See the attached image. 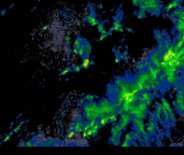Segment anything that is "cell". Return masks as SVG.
Masks as SVG:
<instances>
[{"mask_svg": "<svg viewBox=\"0 0 184 155\" xmlns=\"http://www.w3.org/2000/svg\"><path fill=\"white\" fill-rule=\"evenodd\" d=\"M111 134H112V136H114V137L121 138V136H122V134H123V129H122V127L120 126V124L114 123L113 125H112Z\"/></svg>", "mask_w": 184, "mask_h": 155, "instance_id": "obj_8", "label": "cell"}, {"mask_svg": "<svg viewBox=\"0 0 184 155\" xmlns=\"http://www.w3.org/2000/svg\"><path fill=\"white\" fill-rule=\"evenodd\" d=\"M111 105L112 101L109 100V99H101L99 103V109H100V113L101 115L103 114H110V109H111Z\"/></svg>", "mask_w": 184, "mask_h": 155, "instance_id": "obj_4", "label": "cell"}, {"mask_svg": "<svg viewBox=\"0 0 184 155\" xmlns=\"http://www.w3.org/2000/svg\"><path fill=\"white\" fill-rule=\"evenodd\" d=\"M46 141H48V143H49V146H56V142H57L56 139H54V138H49Z\"/></svg>", "mask_w": 184, "mask_h": 155, "instance_id": "obj_37", "label": "cell"}, {"mask_svg": "<svg viewBox=\"0 0 184 155\" xmlns=\"http://www.w3.org/2000/svg\"><path fill=\"white\" fill-rule=\"evenodd\" d=\"M179 18H180V20H182V21H184V9H182L181 14H180Z\"/></svg>", "mask_w": 184, "mask_h": 155, "instance_id": "obj_52", "label": "cell"}, {"mask_svg": "<svg viewBox=\"0 0 184 155\" xmlns=\"http://www.w3.org/2000/svg\"><path fill=\"white\" fill-rule=\"evenodd\" d=\"M65 41H66L67 44L70 43V36H66V38H65Z\"/></svg>", "mask_w": 184, "mask_h": 155, "instance_id": "obj_53", "label": "cell"}, {"mask_svg": "<svg viewBox=\"0 0 184 155\" xmlns=\"http://www.w3.org/2000/svg\"><path fill=\"white\" fill-rule=\"evenodd\" d=\"M72 70H73V69H71L70 67H67V68H65L64 70L61 71V72H60V75H66V74H68V73L71 72Z\"/></svg>", "mask_w": 184, "mask_h": 155, "instance_id": "obj_41", "label": "cell"}, {"mask_svg": "<svg viewBox=\"0 0 184 155\" xmlns=\"http://www.w3.org/2000/svg\"><path fill=\"white\" fill-rule=\"evenodd\" d=\"M85 21H86L91 26H97L98 23H99V22H98V20H97V17H96L95 12H91V13L86 16Z\"/></svg>", "mask_w": 184, "mask_h": 155, "instance_id": "obj_13", "label": "cell"}, {"mask_svg": "<svg viewBox=\"0 0 184 155\" xmlns=\"http://www.w3.org/2000/svg\"><path fill=\"white\" fill-rule=\"evenodd\" d=\"M82 69H83L82 65H81V66H73V71H74V72H80Z\"/></svg>", "mask_w": 184, "mask_h": 155, "instance_id": "obj_48", "label": "cell"}, {"mask_svg": "<svg viewBox=\"0 0 184 155\" xmlns=\"http://www.w3.org/2000/svg\"><path fill=\"white\" fill-rule=\"evenodd\" d=\"M181 88V84H179V83H175V84L172 85V89L175 92H177V91H179V89Z\"/></svg>", "mask_w": 184, "mask_h": 155, "instance_id": "obj_43", "label": "cell"}, {"mask_svg": "<svg viewBox=\"0 0 184 155\" xmlns=\"http://www.w3.org/2000/svg\"><path fill=\"white\" fill-rule=\"evenodd\" d=\"M137 105V103H129V101H125V103H123L122 107L124 108L125 112H128L132 108H134L135 106Z\"/></svg>", "mask_w": 184, "mask_h": 155, "instance_id": "obj_20", "label": "cell"}, {"mask_svg": "<svg viewBox=\"0 0 184 155\" xmlns=\"http://www.w3.org/2000/svg\"><path fill=\"white\" fill-rule=\"evenodd\" d=\"M124 140H127V141L132 142V140H134V138H132V132H126L125 136H124Z\"/></svg>", "mask_w": 184, "mask_h": 155, "instance_id": "obj_36", "label": "cell"}, {"mask_svg": "<svg viewBox=\"0 0 184 155\" xmlns=\"http://www.w3.org/2000/svg\"><path fill=\"white\" fill-rule=\"evenodd\" d=\"M86 55V51H85V48H84V44L81 46V48L78 49V56L80 57H85Z\"/></svg>", "mask_w": 184, "mask_h": 155, "instance_id": "obj_27", "label": "cell"}, {"mask_svg": "<svg viewBox=\"0 0 184 155\" xmlns=\"http://www.w3.org/2000/svg\"><path fill=\"white\" fill-rule=\"evenodd\" d=\"M84 48H85V51H86V55L85 56L86 57H89L92 55V45H91V43H89L87 40H85L84 41Z\"/></svg>", "mask_w": 184, "mask_h": 155, "instance_id": "obj_22", "label": "cell"}, {"mask_svg": "<svg viewBox=\"0 0 184 155\" xmlns=\"http://www.w3.org/2000/svg\"><path fill=\"white\" fill-rule=\"evenodd\" d=\"M127 83H128V81H126L124 78L117 77L115 79V82H114V84H115L116 86L120 87L121 89H123V88H125V87L127 86Z\"/></svg>", "mask_w": 184, "mask_h": 155, "instance_id": "obj_14", "label": "cell"}, {"mask_svg": "<svg viewBox=\"0 0 184 155\" xmlns=\"http://www.w3.org/2000/svg\"><path fill=\"white\" fill-rule=\"evenodd\" d=\"M157 49H158L159 51H161V52H165L166 51V48H165V42L164 41H159L158 42V46H157Z\"/></svg>", "mask_w": 184, "mask_h": 155, "instance_id": "obj_33", "label": "cell"}, {"mask_svg": "<svg viewBox=\"0 0 184 155\" xmlns=\"http://www.w3.org/2000/svg\"><path fill=\"white\" fill-rule=\"evenodd\" d=\"M181 68H182V70H183V72H184V65H182V67H181Z\"/></svg>", "mask_w": 184, "mask_h": 155, "instance_id": "obj_59", "label": "cell"}, {"mask_svg": "<svg viewBox=\"0 0 184 155\" xmlns=\"http://www.w3.org/2000/svg\"><path fill=\"white\" fill-rule=\"evenodd\" d=\"M179 79L180 78H179V75H178L177 71H175V72L169 73V74H167V80H166L167 85H173L175 83L178 82Z\"/></svg>", "mask_w": 184, "mask_h": 155, "instance_id": "obj_10", "label": "cell"}, {"mask_svg": "<svg viewBox=\"0 0 184 155\" xmlns=\"http://www.w3.org/2000/svg\"><path fill=\"white\" fill-rule=\"evenodd\" d=\"M138 8H139V10H140V11L146 12V13H148V12H151V9H150V8L146 7V3H140Z\"/></svg>", "mask_w": 184, "mask_h": 155, "instance_id": "obj_31", "label": "cell"}, {"mask_svg": "<svg viewBox=\"0 0 184 155\" xmlns=\"http://www.w3.org/2000/svg\"><path fill=\"white\" fill-rule=\"evenodd\" d=\"M182 89H183V94H184V88H182Z\"/></svg>", "mask_w": 184, "mask_h": 155, "instance_id": "obj_60", "label": "cell"}, {"mask_svg": "<svg viewBox=\"0 0 184 155\" xmlns=\"http://www.w3.org/2000/svg\"><path fill=\"white\" fill-rule=\"evenodd\" d=\"M178 1H182V0H178Z\"/></svg>", "mask_w": 184, "mask_h": 155, "instance_id": "obj_61", "label": "cell"}, {"mask_svg": "<svg viewBox=\"0 0 184 155\" xmlns=\"http://www.w3.org/2000/svg\"><path fill=\"white\" fill-rule=\"evenodd\" d=\"M161 103H163L164 106V114H171L173 113L172 111V107H171L170 103L167 101V99L165 97H161Z\"/></svg>", "mask_w": 184, "mask_h": 155, "instance_id": "obj_11", "label": "cell"}, {"mask_svg": "<svg viewBox=\"0 0 184 155\" xmlns=\"http://www.w3.org/2000/svg\"><path fill=\"white\" fill-rule=\"evenodd\" d=\"M175 30H177L178 32H182L184 31V21H182V20H178V22L175 23Z\"/></svg>", "mask_w": 184, "mask_h": 155, "instance_id": "obj_18", "label": "cell"}, {"mask_svg": "<svg viewBox=\"0 0 184 155\" xmlns=\"http://www.w3.org/2000/svg\"><path fill=\"white\" fill-rule=\"evenodd\" d=\"M146 91H152V87H151L150 83H146Z\"/></svg>", "mask_w": 184, "mask_h": 155, "instance_id": "obj_51", "label": "cell"}, {"mask_svg": "<svg viewBox=\"0 0 184 155\" xmlns=\"http://www.w3.org/2000/svg\"><path fill=\"white\" fill-rule=\"evenodd\" d=\"M12 134H13V132H10V134L5 135V137L2 139V142H7V141H9L10 138H11V135H12Z\"/></svg>", "mask_w": 184, "mask_h": 155, "instance_id": "obj_45", "label": "cell"}, {"mask_svg": "<svg viewBox=\"0 0 184 155\" xmlns=\"http://www.w3.org/2000/svg\"><path fill=\"white\" fill-rule=\"evenodd\" d=\"M161 11H163V8H158V9L152 10V12H151V13H152L153 15H159Z\"/></svg>", "mask_w": 184, "mask_h": 155, "instance_id": "obj_42", "label": "cell"}, {"mask_svg": "<svg viewBox=\"0 0 184 155\" xmlns=\"http://www.w3.org/2000/svg\"><path fill=\"white\" fill-rule=\"evenodd\" d=\"M132 116H134V115H132V114L128 113V112H124V113L120 116L121 120L118 121V124H120V126L122 127L123 132H124V130L127 128L128 124H129L130 122H132Z\"/></svg>", "mask_w": 184, "mask_h": 155, "instance_id": "obj_3", "label": "cell"}, {"mask_svg": "<svg viewBox=\"0 0 184 155\" xmlns=\"http://www.w3.org/2000/svg\"><path fill=\"white\" fill-rule=\"evenodd\" d=\"M97 30H98V32H99V34H101L102 31H103V30H105V24L103 23H98V25H97Z\"/></svg>", "mask_w": 184, "mask_h": 155, "instance_id": "obj_38", "label": "cell"}, {"mask_svg": "<svg viewBox=\"0 0 184 155\" xmlns=\"http://www.w3.org/2000/svg\"><path fill=\"white\" fill-rule=\"evenodd\" d=\"M143 3H146V7L150 8V9H151V12H152V10L158 9V8H161V2H159V0H144V2H143Z\"/></svg>", "mask_w": 184, "mask_h": 155, "instance_id": "obj_9", "label": "cell"}, {"mask_svg": "<svg viewBox=\"0 0 184 155\" xmlns=\"http://www.w3.org/2000/svg\"><path fill=\"white\" fill-rule=\"evenodd\" d=\"M132 146V142L127 141V140H124V141L121 143V146Z\"/></svg>", "mask_w": 184, "mask_h": 155, "instance_id": "obj_46", "label": "cell"}, {"mask_svg": "<svg viewBox=\"0 0 184 155\" xmlns=\"http://www.w3.org/2000/svg\"><path fill=\"white\" fill-rule=\"evenodd\" d=\"M175 45H177L179 49L183 48V46H184V39H180V40H177V42H175Z\"/></svg>", "mask_w": 184, "mask_h": 155, "instance_id": "obj_40", "label": "cell"}, {"mask_svg": "<svg viewBox=\"0 0 184 155\" xmlns=\"http://www.w3.org/2000/svg\"><path fill=\"white\" fill-rule=\"evenodd\" d=\"M124 112H125V110H124V108L123 107H120V108H117V110H116V113L118 114V115H122L123 113H124Z\"/></svg>", "mask_w": 184, "mask_h": 155, "instance_id": "obj_47", "label": "cell"}, {"mask_svg": "<svg viewBox=\"0 0 184 155\" xmlns=\"http://www.w3.org/2000/svg\"><path fill=\"white\" fill-rule=\"evenodd\" d=\"M132 124H134L135 129L140 132L141 135L148 132H146V124H144V122H143V120L138 119V117H135V119H132Z\"/></svg>", "mask_w": 184, "mask_h": 155, "instance_id": "obj_5", "label": "cell"}, {"mask_svg": "<svg viewBox=\"0 0 184 155\" xmlns=\"http://www.w3.org/2000/svg\"><path fill=\"white\" fill-rule=\"evenodd\" d=\"M171 3H172V5H173V8H179V7H181V5H180V1H178V0H172L171 1Z\"/></svg>", "mask_w": 184, "mask_h": 155, "instance_id": "obj_44", "label": "cell"}, {"mask_svg": "<svg viewBox=\"0 0 184 155\" xmlns=\"http://www.w3.org/2000/svg\"><path fill=\"white\" fill-rule=\"evenodd\" d=\"M85 99H86V101H93V100H95L96 98H97V96H95V95H85V97H84Z\"/></svg>", "mask_w": 184, "mask_h": 155, "instance_id": "obj_39", "label": "cell"}, {"mask_svg": "<svg viewBox=\"0 0 184 155\" xmlns=\"http://www.w3.org/2000/svg\"><path fill=\"white\" fill-rule=\"evenodd\" d=\"M137 69H138L139 71L141 70H146V64H144V62H140L137 64Z\"/></svg>", "mask_w": 184, "mask_h": 155, "instance_id": "obj_34", "label": "cell"}, {"mask_svg": "<svg viewBox=\"0 0 184 155\" xmlns=\"http://www.w3.org/2000/svg\"><path fill=\"white\" fill-rule=\"evenodd\" d=\"M94 63L92 62L91 59H89V57H83V60H82V67H83V69H88L89 66H92Z\"/></svg>", "mask_w": 184, "mask_h": 155, "instance_id": "obj_16", "label": "cell"}, {"mask_svg": "<svg viewBox=\"0 0 184 155\" xmlns=\"http://www.w3.org/2000/svg\"><path fill=\"white\" fill-rule=\"evenodd\" d=\"M155 119H156L157 122H163L164 120V112H158V111H155Z\"/></svg>", "mask_w": 184, "mask_h": 155, "instance_id": "obj_29", "label": "cell"}, {"mask_svg": "<svg viewBox=\"0 0 184 155\" xmlns=\"http://www.w3.org/2000/svg\"><path fill=\"white\" fill-rule=\"evenodd\" d=\"M72 54L73 55H75V56H78V49H73V50H72Z\"/></svg>", "mask_w": 184, "mask_h": 155, "instance_id": "obj_54", "label": "cell"}, {"mask_svg": "<svg viewBox=\"0 0 184 155\" xmlns=\"http://www.w3.org/2000/svg\"><path fill=\"white\" fill-rule=\"evenodd\" d=\"M132 2L135 7H139V5H140V1H139V0H132Z\"/></svg>", "mask_w": 184, "mask_h": 155, "instance_id": "obj_50", "label": "cell"}, {"mask_svg": "<svg viewBox=\"0 0 184 155\" xmlns=\"http://www.w3.org/2000/svg\"><path fill=\"white\" fill-rule=\"evenodd\" d=\"M151 79V73L149 70H141L138 72V74L135 78V82L137 84H146V83H149Z\"/></svg>", "mask_w": 184, "mask_h": 155, "instance_id": "obj_2", "label": "cell"}, {"mask_svg": "<svg viewBox=\"0 0 184 155\" xmlns=\"http://www.w3.org/2000/svg\"><path fill=\"white\" fill-rule=\"evenodd\" d=\"M136 15L139 20H142V18L146 17V12H143V11H140V10H139V11L136 13Z\"/></svg>", "mask_w": 184, "mask_h": 155, "instance_id": "obj_32", "label": "cell"}, {"mask_svg": "<svg viewBox=\"0 0 184 155\" xmlns=\"http://www.w3.org/2000/svg\"><path fill=\"white\" fill-rule=\"evenodd\" d=\"M26 144V141H20V143H18V146H25Z\"/></svg>", "mask_w": 184, "mask_h": 155, "instance_id": "obj_55", "label": "cell"}, {"mask_svg": "<svg viewBox=\"0 0 184 155\" xmlns=\"http://www.w3.org/2000/svg\"><path fill=\"white\" fill-rule=\"evenodd\" d=\"M126 30H127L128 32H132V31H134V30H132V28H129V27H128V28H127V29H126Z\"/></svg>", "mask_w": 184, "mask_h": 155, "instance_id": "obj_56", "label": "cell"}, {"mask_svg": "<svg viewBox=\"0 0 184 155\" xmlns=\"http://www.w3.org/2000/svg\"><path fill=\"white\" fill-rule=\"evenodd\" d=\"M135 117H138V119H141V120H144L146 117V112L142 111V110H137V112L135 113Z\"/></svg>", "mask_w": 184, "mask_h": 155, "instance_id": "obj_23", "label": "cell"}, {"mask_svg": "<svg viewBox=\"0 0 184 155\" xmlns=\"http://www.w3.org/2000/svg\"><path fill=\"white\" fill-rule=\"evenodd\" d=\"M112 34V31L111 30H109V31H107V30H103V31L100 34V37H99V41H103L106 38H107L108 36H111Z\"/></svg>", "mask_w": 184, "mask_h": 155, "instance_id": "obj_24", "label": "cell"}, {"mask_svg": "<svg viewBox=\"0 0 184 155\" xmlns=\"http://www.w3.org/2000/svg\"><path fill=\"white\" fill-rule=\"evenodd\" d=\"M84 126H85V123L83 122V119L79 117V119L77 120V122L74 123V130L78 134H82V132H84Z\"/></svg>", "mask_w": 184, "mask_h": 155, "instance_id": "obj_12", "label": "cell"}, {"mask_svg": "<svg viewBox=\"0 0 184 155\" xmlns=\"http://www.w3.org/2000/svg\"><path fill=\"white\" fill-rule=\"evenodd\" d=\"M84 41H85V39L81 38V37H78V38L74 40V42H73V48H75V49L81 48V46L83 45V43H84Z\"/></svg>", "mask_w": 184, "mask_h": 155, "instance_id": "obj_19", "label": "cell"}, {"mask_svg": "<svg viewBox=\"0 0 184 155\" xmlns=\"http://www.w3.org/2000/svg\"><path fill=\"white\" fill-rule=\"evenodd\" d=\"M182 1H183V0H182Z\"/></svg>", "mask_w": 184, "mask_h": 155, "instance_id": "obj_62", "label": "cell"}, {"mask_svg": "<svg viewBox=\"0 0 184 155\" xmlns=\"http://www.w3.org/2000/svg\"><path fill=\"white\" fill-rule=\"evenodd\" d=\"M158 79H159V80H161L163 83H165V82H166V80H167V74L163 71V72H161V74L158 75Z\"/></svg>", "mask_w": 184, "mask_h": 155, "instance_id": "obj_35", "label": "cell"}, {"mask_svg": "<svg viewBox=\"0 0 184 155\" xmlns=\"http://www.w3.org/2000/svg\"><path fill=\"white\" fill-rule=\"evenodd\" d=\"M25 146H34V142L32 140H29V141H26Z\"/></svg>", "mask_w": 184, "mask_h": 155, "instance_id": "obj_49", "label": "cell"}, {"mask_svg": "<svg viewBox=\"0 0 184 155\" xmlns=\"http://www.w3.org/2000/svg\"><path fill=\"white\" fill-rule=\"evenodd\" d=\"M154 97V95L152 94V92L150 91H144L142 93H140L138 97V101H146L149 106L152 105V99Z\"/></svg>", "mask_w": 184, "mask_h": 155, "instance_id": "obj_6", "label": "cell"}, {"mask_svg": "<svg viewBox=\"0 0 184 155\" xmlns=\"http://www.w3.org/2000/svg\"><path fill=\"white\" fill-rule=\"evenodd\" d=\"M25 123H27V121H22L20 124H18L17 126H15V127H14L13 129H12V132H13V134H16V132H20V130L22 129V126H23Z\"/></svg>", "mask_w": 184, "mask_h": 155, "instance_id": "obj_30", "label": "cell"}, {"mask_svg": "<svg viewBox=\"0 0 184 155\" xmlns=\"http://www.w3.org/2000/svg\"><path fill=\"white\" fill-rule=\"evenodd\" d=\"M137 107H138L139 110H142V111L144 112L149 111V105L146 101H138V103H137Z\"/></svg>", "mask_w": 184, "mask_h": 155, "instance_id": "obj_17", "label": "cell"}, {"mask_svg": "<svg viewBox=\"0 0 184 155\" xmlns=\"http://www.w3.org/2000/svg\"><path fill=\"white\" fill-rule=\"evenodd\" d=\"M118 114L117 113H110L109 114V117H110V123H116L118 122Z\"/></svg>", "mask_w": 184, "mask_h": 155, "instance_id": "obj_25", "label": "cell"}, {"mask_svg": "<svg viewBox=\"0 0 184 155\" xmlns=\"http://www.w3.org/2000/svg\"><path fill=\"white\" fill-rule=\"evenodd\" d=\"M173 9H175V8H173L172 3H171V2H169L168 5H166V7L164 8V9H163V11H164V13L168 14V13H170V12H172V10H173Z\"/></svg>", "mask_w": 184, "mask_h": 155, "instance_id": "obj_26", "label": "cell"}, {"mask_svg": "<svg viewBox=\"0 0 184 155\" xmlns=\"http://www.w3.org/2000/svg\"><path fill=\"white\" fill-rule=\"evenodd\" d=\"M110 30H111V31H120V32L124 31V28L122 27V24H121V20L117 17V16L114 17V22H113V24H112Z\"/></svg>", "mask_w": 184, "mask_h": 155, "instance_id": "obj_7", "label": "cell"}, {"mask_svg": "<svg viewBox=\"0 0 184 155\" xmlns=\"http://www.w3.org/2000/svg\"><path fill=\"white\" fill-rule=\"evenodd\" d=\"M83 117H84L86 121H98L101 116L99 109V105L95 101H86V103L83 105Z\"/></svg>", "mask_w": 184, "mask_h": 155, "instance_id": "obj_1", "label": "cell"}, {"mask_svg": "<svg viewBox=\"0 0 184 155\" xmlns=\"http://www.w3.org/2000/svg\"><path fill=\"white\" fill-rule=\"evenodd\" d=\"M154 37L155 39H156L157 41H164L165 40V34H164V32L159 31V30H155L154 31Z\"/></svg>", "mask_w": 184, "mask_h": 155, "instance_id": "obj_21", "label": "cell"}, {"mask_svg": "<svg viewBox=\"0 0 184 155\" xmlns=\"http://www.w3.org/2000/svg\"><path fill=\"white\" fill-rule=\"evenodd\" d=\"M5 12H7V10H2V11H1V15H5Z\"/></svg>", "mask_w": 184, "mask_h": 155, "instance_id": "obj_57", "label": "cell"}, {"mask_svg": "<svg viewBox=\"0 0 184 155\" xmlns=\"http://www.w3.org/2000/svg\"><path fill=\"white\" fill-rule=\"evenodd\" d=\"M100 123V125L102 126H106L108 123H110V117H109V114H103V115L100 116V119L98 120Z\"/></svg>", "mask_w": 184, "mask_h": 155, "instance_id": "obj_15", "label": "cell"}, {"mask_svg": "<svg viewBox=\"0 0 184 155\" xmlns=\"http://www.w3.org/2000/svg\"><path fill=\"white\" fill-rule=\"evenodd\" d=\"M49 29V26H44V27H42V30H46Z\"/></svg>", "mask_w": 184, "mask_h": 155, "instance_id": "obj_58", "label": "cell"}, {"mask_svg": "<svg viewBox=\"0 0 184 155\" xmlns=\"http://www.w3.org/2000/svg\"><path fill=\"white\" fill-rule=\"evenodd\" d=\"M132 138H134V140H140V138H141V132H138V130L135 129V128H134V130L132 132Z\"/></svg>", "mask_w": 184, "mask_h": 155, "instance_id": "obj_28", "label": "cell"}]
</instances>
